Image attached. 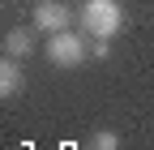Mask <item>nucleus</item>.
<instances>
[{
    "label": "nucleus",
    "instance_id": "obj_1",
    "mask_svg": "<svg viewBox=\"0 0 154 150\" xmlns=\"http://www.w3.org/2000/svg\"><path fill=\"white\" fill-rule=\"evenodd\" d=\"M77 26L90 39H116L124 30V5L120 0H82L77 9Z\"/></svg>",
    "mask_w": 154,
    "mask_h": 150
},
{
    "label": "nucleus",
    "instance_id": "obj_2",
    "mask_svg": "<svg viewBox=\"0 0 154 150\" xmlns=\"http://www.w3.org/2000/svg\"><path fill=\"white\" fill-rule=\"evenodd\" d=\"M43 56H47V64H56V69H77V64H86L90 47H86V39H82V30H60V34L47 39Z\"/></svg>",
    "mask_w": 154,
    "mask_h": 150
},
{
    "label": "nucleus",
    "instance_id": "obj_3",
    "mask_svg": "<svg viewBox=\"0 0 154 150\" xmlns=\"http://www.w3.org/2000/svg\"><path fill=\"white\" fill-rule=\"evenodd\" d=\"M73 9L64 0H38L34 5V30H47V34H60V30H73Z\"/></svg>",
    "mask_w": 154,
    "mask_h": 150
},
{
    "label": "nucleus",
    "instance_id": "obj_4",
    "mask_svg": "<svg viewBox=\"0 0 154 150\" xmlns=\"http://www.w3.org/2000/svg\"><path fill=\"white\" fill-rule=\"evenodd\" d=\"M22 64L13 60V56H5V64H0V99H17L22 95Z\"/></svg>",
    "mask_w": 154,
    "mask_h": 150
},
{
    "label": "nucleus",
    "instance_id": "obj_5",
    "mask_svg": "<svg viewBox=\"0 0 154 150\" xmlns=\"http://www.w3.org/2000/svg\"><path fill=\"white\" fill-rule=\"evenodd\" d=\"M30 52H34V34H30V30H9V34H5V56L26 60Z\"/></svg>",
    "mask_w": 154,
    "mask_h": 150
},
{
    "label": "nucleus",
    "instance_id": "obj_6",
    "mask_svg": "<svg viewBox=\"0 0 154 150\" xmlns=\"http://www.w3.org/2000/svg\"><path fill=\"white\" fill-rule=\"evenodd\" d=\"M120 142H116V133H107V129H99L94 133V150H116Z\"/></svg>",
    "mask_w": 154,
    "mask_h": 150
},
{
    "label": "nucleus",
    "instance_id": "obj_7",
    "mask_svg": "<svg viewBox=\"0 0 154 150\" xmlns=\"http://www.w3.org/2000/svg\"><path fill=\"white\" fill-rule=\"evenodd\" d=\"M90 56H94V60H107V56H111V39H94L90 43Z\"/></svg>",
    "mask_w": 154,
    "mask_h": 150
}]
</instances>
